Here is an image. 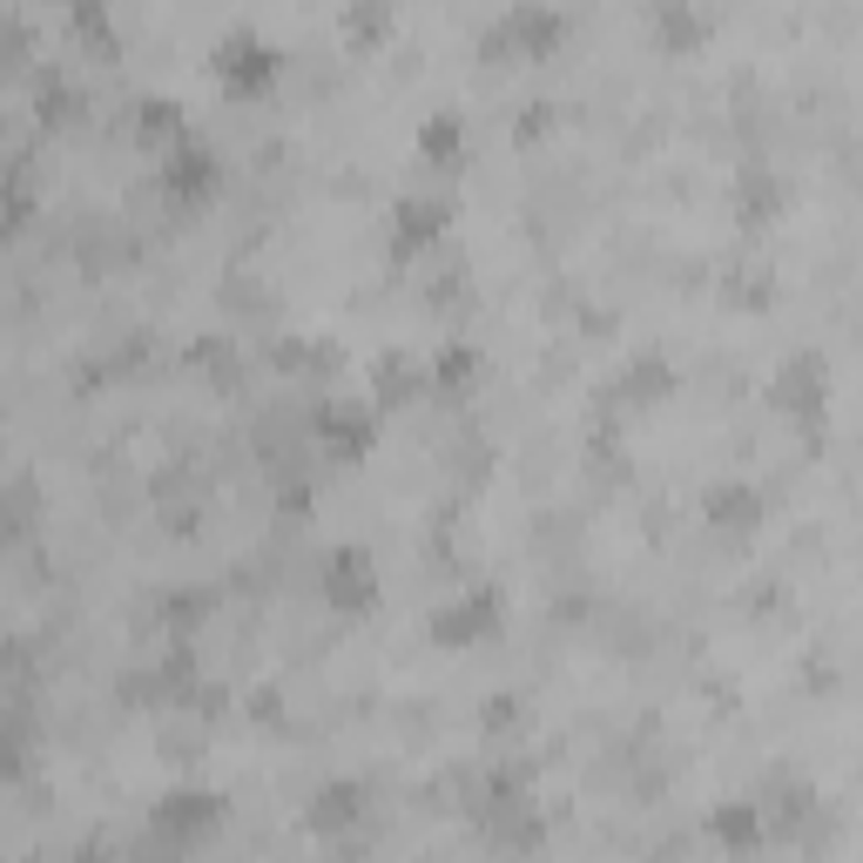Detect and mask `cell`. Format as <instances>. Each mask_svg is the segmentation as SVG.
<instances>
[{
  "instance_id": "3",
  "label": "cell",
  "mask_w": 863,
  "mask_h": 863,
  "mask_svg": "<svg viewBox=\"0 0 863 863\" xmlns=\"http://www.w3.org/2000/svg\"><path fill=\"white\" fill-rule=\"evenodd\" d=\"M216 823V796H169L155 803V830H203Z\"/></svg>"
},
{
  "instance_id": "5",
  "label": "cell",
  "mask_w": 863,
  "mask_h": 863,
  "mask_svg": "<svg viewBox=\"0 0 863 863\" xmlns=\"http://www.w3.org/2000/svg\"><path fill=\"white\" fill-rule=\"evenodd\" d=\"M68 28H74V34H89L95 48H115V28H109V14L95 8V0H74V8H68Z\"/></svg>"
},
{
  "instance_id": "2",
  "label": "cell",
  "mask_w": 863,
  "mask_h": 863,
  "mask_svg": "<svg viewBox=\"0 0 863 863\" xmlns=\"http://www.w3.org/2000/svg\"><path fill=\"white\" fill-rule=\"evenodd\" d=\"M162 183H169V190H183V196H196V190H210V183H216V169H210V155H203V149H190V142H183L176 155L162 162Z\"/></svg>"
},
{
  "instance_id": "4",
  "label": "cell",
  "mask_w": 863,
  "mask_h": 863,
  "mask_svg": "<svg viewBox=\"0 0 863 863\" xmlns=\"http://www.w3.org/2000/svg\"><path fill=\"white\" fill-rule=\"evenodd\" d=\"M715 836H722L729 850H742V843H755V836H762V823H755V810H749V803H722V810H715Z\"/></svg>"
},
{
  "instance_id": "7",
  "label": "cell",
  "mask_w": 863,
  "mask_h": 863,
  "mask_svg": "<svg viewBox=\"0 0 863 863\" xmlns=\"http://www.w3.org/2000/svg\"><path fill=\"white\" fill-rule=\"evenodd\" d=\"M176 122H183V115H176V102H142V129H149V135H169Z\"/></svg>"
},
{
  "instance_id": "1",
  "label": "cell",
  "mask_w": 863,
  "mask_h": 863,
  "mask_svg": "<svg viewBox=\"0 0 863 863\" xmlns=\"http://www.w3.org/2000/svg\"><path fill=\"white\" fill-rule=\"evenodd\" d=\"M216 74L230 81L236 95H250V89H264V81L277 74V48L264 41V34H250V28H236L223 48H216Z\"/></svg>"
},
{
  "instance_id": "6",
  "label": "cell",
  "mask_w": 863,
  "mask_h": 863,
  "mask_svg": "<svg viewBox=\"0 0 863 863\" xmlns=\"http://www.w3.org/2000/svg\"><path fill=\"white\" fill-rule=\"evenodd\" d=\"M512 34H527V48H547V41L560 34V14H547V8H520V14H512Z\"/></svg>"
}]
</instances>
